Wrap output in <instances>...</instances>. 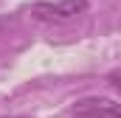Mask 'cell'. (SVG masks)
Here are the masks:
<instances>
[{
  "label": "cell",
  "mask_w": 121,
  "mask_h": 118,
  "mask_svg": "<svg viewBox=\"0 0 121 118\" xmlns=\"http://www.w3.org/2000/svg\"><path fill=\"white\" fill-rule=\"evenodd\" d=\"M73 118H121L118 104L113 98H104V96H87V98H79L70 110Z\"/></svg>",
  "instance_id": "cell-2"
},
{
  "label": "cell",
  "mask_w": 121,
  "mask_h": 118,
  "mask_svg": "<svg viewBox=\"0 0 121 118\" xmlns=\"http://www.w3.org/2000/svg\"><path fill=\"white\" fill-rule=\"evenodd\" d=\"M87 11V0H59V3H37L31 14L45 23H65Z\"/></svg>",
  "instance_id": "cell-1"
}]
</instances>
